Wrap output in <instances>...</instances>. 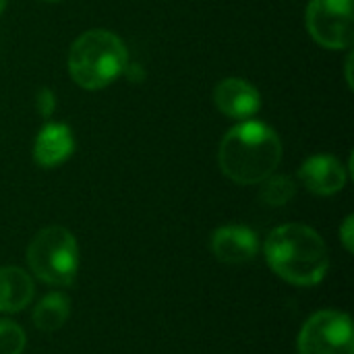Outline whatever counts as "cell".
<instances>
[{
	"instance_id": "obj_1",
	"label": "cell",
	"mask_w": 354,
	"mask_h": 354,
	"mask_svg": "<svg viewBox=\"0 0 354 354\" xmlns=\"http://www.w3.org/2000/svg\"><path fill=\"white\" fill-rule=\"evenodd\" d=\"M282 160V143L272 127L247 120L232 127L218 151L220 170L239 185H259L276 172Z\"/></svg>"
},
{
	"instance_id": "obj_2",
	"label": "cell",
	"mask_w": 354,
	"mask_h": 354,
	"mask_svg": "<svg viewBox=\"0 0 354 354\" xmlns=\"http://www.w3.org/2000/svg\"><path fill=\"white\" fill-rule=\"evenodd\" d=\"M268 266L295 286H315L330 270V253L324 239L305 224H284L266 241Z\"/></svg>"
},
{
	"instance_id": "obj_3",
	"label": "cell",
	"mask_w": 354,
	"mask_h": 354,
	"mask_svg": "<svg viewBox=\"0 0 354 354\" xmlns=\"http://www.w3.org/2000/svg\"><path fill=\"white\" fill-rule=\"evenodd\" d=\"M127 64V46L108 29H89L81 33L68 52V75L87 91L108 87L124 73Z\"/></svg>"
},
{
	"instance_id": "obj_4",
	"label": "cell",
	"mask_w": 354,
	"mask_h": 354,
	"mask_svg": "<svg viewBox=\"0 0 354 354\" xmlns=\"http://www.w3.org/2000/svg\"><path fill=\"white\" fill-rule=\"evenodd\" d=\"M31 272L50 286H68L75 282L79 270V247L62 226H48L39 230L27 249Z\"/></svg>"
},
{
	"instance_id": "obj_5",
	"label": "cell",
	"mask_w": 354,
	"mask_h": 354,
	"mask_svg": "<svg viewBox=\"0 0 354 354\" xmlns=\"http://www.w3.org/2000/svg\"><path fill=\"white\" fill-rule=\"evenodd\" d=\"M307 29L311 37L328 50L353 46V0H311L307 6Z\"/></svg>"
},
{
	"instance_id": "obj_6",
	"label": "cell",
	"mask_w": 354,
	"mask_h": 354,
	"mask_svg": "<svg viewBox=\"0 0 354 354\" xmlns=\"http://www.w3.org/2000/svg\"><path fill=\"white\" fill-rule=\"evenodd\" d=\"M299 354H354L353 322L340 311H319L299 334Z\"/></svg>"
},
{
	"instance_id": "obj_7",
	"label": "cell",
	"mask_w": 354,
	"mask_h": 354,
	"mask_svg": "<svg viewBox=\"0 0 354 354\" xmlns=\"http://www.w3.org/2000/svg\"><path fill=\"white\" fill-rule=\"evenodd\" d=\"M214 102L216 108L234 120H245L259 112L261 95L259 91L245 79L230 77L216 85L214 89Z\"/></svg>"
},
{
	"instance_id": "obj_8",
	"label": "cell",
	"mask_w": 354,
	"mask_h": 354,
	"mask_svg": "<svg viewBox=\"0 0 354 354\" xmlns=\"http://www.w3.org/2000/svg\"><path fill=\"white\" fill-rule=\"evenodd\" d=\"M212 251L218 261L228 263V266H241V263H249L257 255L259 241L251 228L230 224L214 232Z\"/></svg>"
},
{
	"instance_id": "obj_9",
	"label": "cell",
	"mask_w": 354,
	"mask_h": 354,
	"mask_svg": "<svg viewBox=\"0 0 354 354\" xmlns=\"http://www.w3.org/2000/svg\"><path fill=\"white\" fill-rule=\"evenodd\" d=\"M301 183L315 195H336L346 185V170L334 156H313L299 170Z\"/></svg>"
},
{
	"instance_id": "obj_10",
	"label": "cell",
	"mask_w": 354,
	"mask_h": 354,
	"mask_svg": "<svg viewBox=\"0 0 354 354\" xmlns=\"http://www.w3.org/2000/svg\"><path fill=\"white\" fill-rule=\"evenodd\" d=\"M75 151L73 131L62 122L46 124L33 143V160L41 168H54L66 162Z\"/></svg>"
},
{
	"instance_id": "obj_11",
	"label": "cell",
	"mask_w": 354,
	"mask_h": 354,
	"mask_svg": "<svg viewBox=\"0 0 354 354\" xmlns=\"http://www.w3.org/2000/svg\"><path fill=\"white\" fill-rule=\"evenodd\" d=\"M33 280L21 268H0V311L17 313L33 301Z\"/></svg>"
},
{
	"instance_id": "obj_12",
	"label": "cell",
	"mask_w": 354,
	"mask_h": 354,
	"mask_svg": "<svg viewBox=\"0 0 354 354\" xmlns=\"http://www.w3.org/2000/svg\"><path fill=\"white\" fill-rule=\"evenodd\" d=\"M68 313H71L68 299L60 292H52L37 303L33 311V324L37 330L50 334L64 326V322L68 319Z\"/></svg>"
},
{
	"instance_id": "obj_13",
	"label": "cell",
	"mask_w": 354,
	"mask_h": 354,
	"mask_svg": "<svg viewBox=\"0 0 354 354\" xmlns=\"http://www.w3.org/2000/svg\"><path fill=\"white\" fill-rule=\"evenodd\" d=\"M297 195V183L290 176H282V174H272L266 180H261V191H259V199L270 205V207H280L286 205L288 201H292Z\"/></svg>"
},
{
	"instance_id": "obj_14",
	"label": "cell",
	"mask_w": 354,
	"mask_h": 354,
	"mask_svg": "<svg viewBox=\"0 0 354 354\" xmlns=\"http://www.w3.org/2000/svg\"><path fill=\"white\" fill-rule=\"evenodd\" d=\"M25 348V332L8 319H0V354H21Z\"/></svg>"
},
{
	"instance_id": "obj_15",
	"label": "cell",
	"mask_w": 354,
	"mask_h": 354,
	"mask_svg": "<svg viewBox=\"0 0 354 354\" xmlns=\"http://www.w3.org/2000/svg\"><path fill=\"white\" fill-rule=\"evenodd\" d=\"M35 110H37L39 116H44V118L52 116V112L56 110V95H54L52 89L41 87V89L37 91V95H35Z\"/></svg>"
},
{
	"instance_id": "obj_16",
	"label": "cell",
	"mask_w": 354,
	"mask_h": 354,
	"mask_svg": "<svg viewBox=\"0 0 354 354\" xmlns=\"http://www.w3.org/2000/svg\"><path fill=\"white\" fill-rule=\"evenodd\" d=\"M340 239H342L344 249H346L348 253H353L354 251V218L353 216H348V218L344 220V224H342V228H340Z\"/></svg>"
},
{
	"instance_id": "obj_17",
	"label": "cell",
	"mask_w": 354,
	"mask_h": 354,
	"mask_svg": "<svg viewBox=\"0 0 354 354\" xmlns=\"http://www.w3.org/2000/svg\"><path fill=\"white\" fill-rule=\"evenodd\" d=\"M4 8H6V0H0V12H2Z\"/></svg>"
},
{
	"instance_id": "obj_18",
	"label": "cell",
	"mask_w": 354,
	"mask_h": 354,
	"mask_svg": "<svg viewBox=\"0 0 354 354\" xmlns=\"http://www.w3.org/2000/svg\"><path fill=\"white\" fill-rule=\"evenodd\" d=\"M44 2H60V0H44Z\"/></svg>"
}]
</instances>
